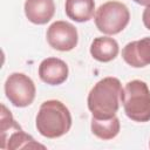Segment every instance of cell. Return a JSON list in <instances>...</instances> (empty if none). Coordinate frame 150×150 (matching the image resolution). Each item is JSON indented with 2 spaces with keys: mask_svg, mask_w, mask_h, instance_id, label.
<instances>
[{
  "mask_svg": "<svg viewBox=\"0 0 150 150\" xmlns=\"http://www.w3.org/2000/svg\"><path fill=\"white\" fill-rule=\"evenodd\" d=\"M46 38L48 45L60 52H69L74 49L79 42L76 27L62 20L55 21L48 27Z\"/></svg>",
  "mask_w": 150,
  "mask_h": 150,
  "instance_id": "7",
  "label": "cell"
},
{
  "mask_svg": "<svg viewBox=\"0 0 150 150\" xmlns=\"http://www.w3.org/2000/svg\"><path fill=\"white\" fill-rule=\"evenodd\" d=\"M5 94L14 107L25 108L33 103L36 88L33 80L26 74L13 73L5 82Z\"/></svg>",
  "mask_w": 150,
  "mask_h": 150,
  "instance_id": "6",
  "label": "cell"
},
{
  "mask_svg": "<svg viewBox=\"0 0 150 150\" xmlns=\"http://www.w3.org/2000/svg\"><path fill=\"white\" fill-rule=\"evenodd\" d=\"M130 21L128 7L120 1H107L101 5L95 13V25L100 32L115 35L122 32Z\"/></svg>",
  "mask_w": 150,
  "mask_h": 150,
  "instance_id": "5",
  "label": "cell"
},
{
  "mask_svg": "<svg viewBox=\"0 0 150 150\" xmlns=\"http://www.w3.org/2000/svg\"><path fill=\"white\" fill-rule=\"evenodd\" d=\"M122 57L134 68L150 64V36L127 43L122 49Z\"/></svg>",
  "mask_w": 150,
  "mask_h": 150,
  "instance_id": "9",
  "label": "cell"
},
{
  "mask_svg": "<svg viewBox=\"0 0 150 150\" xmlns=\"http://www.w3.org/2000/svg\"><path fill=\"white\" fill-rule=\"evenodd\" d=\"M71 122L70 111L61 101L48 100L40 105L35 125L43 137L57 138L70 130Z\"/></svg>",
  "mask_w": 150,
  "mask_h": 150,
  "instance_id": "2",
  "label": "cell"
},
{
  "mask_svg": "<svg viewBox=\"0 0 150 150\" xmlns=\"http://www.w3.org/2000/svg\"><path fill=\"white\" fill-rule=\"evenodd\" d=\"M67 63L59 57H47L39 66V77L49 86L62 84L68 79Z\"/></svg>",
  "mask_w": 150,
  "mask_h": 150,
  "instance_id": "8",
  "label": "cell"
},
{
  "mask_svg": "<svg viewBox=\"0 0 150 150\" xmlns=\"http://www.w3.org/2000/svg\"><path fill=\"white\" fill-rule=\"evenodd\" d=\"M91 132L100 139L109 141L115 138L121 129V123L118 117L114 116L109 120H98L95 117H91Z\"/></svg>",
  "mask_w": 150,
  "mask_h": 150,
  "instance_id": "13",
  "label": "cell"
},
{
  "mask_svg": "<svg viewBox=\"0 0 150 150\" xmlns=\"http://www.w3.org/2000/svg\"><path fill=\"white\" fill-rule=\"evenodd\" d=\"M142 20H143L144 26L150 30V5H149V6H146V7H145V9L143 11Z\"/></svg>",
  "mask_w": 150,
  "mask_h": 150,
  "instance_id": "14",
  "label": "cell"
},
{
  "mask_svg": "<svg viewBox=\"0 0 150 150\" xmlns=\"http://www.w3.org/2000/svg\"><path fill=\"white\" fill-rule=\"evenodd\" d=\"M64 11L69 19L76 22L89 21L95 13L94 0H66Z\"/></svg>",
  "mask_w": 150,
  "mask_h": 150,
  "instance_id": "12",
  "label": "cell"
},
{
  "mask_svg": "<svg viewBox=\"0 0 150 150\" xmlns=\"http://www.w3.org/2000/svg\"><path fill=\"white\" fill-rule=\"evenodd\" d=\"M0 134H1V144L2 149H35L41 148L46 149L45 145L35 142V139L26 134L21 127L13 118L12 112L6 108L5 104H1V117H0Z\"/></svg>",
  "mask_w": 150,
  "mask_h": 150,
  "instance_id": "4",
  "label": "cell"
},
{
  "mask_svg": "<svg viewBox=\"0 0 150 150\" xmlns=\"http://www.w3.org/2000/svg\"><path fill=\"white\" fill-rule=\"evenodd\" d=\"M23 9L28 21L35 25H45L53 19L55 4L54 0H26Z\"/></svg>",
  "mask_w": 150,
  "mask_h": 150,
  "instance_id": "10",
  "label": "cell"
},
{
  "mask_svg": "<svg viewBox=\"0 0 150 150\" xmlns=\"http://www.w3.org/2000/svg\"><path fill=\"white\" fill-rule=\"evenodd\" d=\"M121 102L131 121L139 123L150 121V90L144 81H129L121 94Z\"/></svg>",
  "mask_w": 150,
  "mask_h": 150,
  "instance_id": "3",
  "label": "cell"
},
{
  "mask_svg": "<svg viewBox=\"0 0 150 150\" xmlns=\"http://www.w3.org/2000/svg\"><path fill=\"white\" fill-rule=\"evenodd\" d=\"M149 146H150V142H149Z\"/></svg>",
  "mask_w": 150,
  "mask_h": 150,
  "instance_id": "16",
  "label": "cell"
},
{
  "mask_svg": "<svg viewBox=\"0 0 150 150\" xmlns=\"http://www.w3.org/2000/svg\"><path fill=\"white\" fill-rule=\"evenodd\" d=\"M134 1L141 6H149L150 5V0H134Z\"/></svg>",
  "mask_w": 150,
  "mask_h": 150,
  "instance_id": "15",
  "label": "cell"
},
{
  "mask_svg": "<svg viewBox=\"0 0 150 150\" xmlns=\"http://www.w3.org/2000/svg\"><path fill=\"white\" fill-rule=\"evenodd\" d=\"M118 52H120V47L117 41L109 36L95 38L90 45L91 56L100 62L112 61L118 55Z\"/></svg>",
  "mask_w": 150,
  "mask_h": 150,
  "instance_id": "11",
  "label": "cell"
},
{
  "mask_svg": "<svg viewBox=\"0 0 150 150\" xmlns=\"http://www.w3.org/2000/svg\"><path fill=\"white\" fill-rule=\"evenodd\" d=\"M122 84L117 77L108 76L100 80L89 91L87 104L93 117L109 120L116 116L120 108Z\"/></svg>",
  "mask_w": 150,
  "mask_h": 150,
  "instance_id": "1",
  "label": "cell"
}]
</instances>
